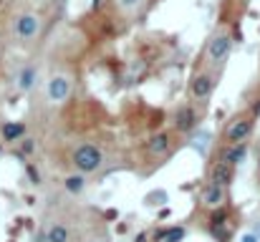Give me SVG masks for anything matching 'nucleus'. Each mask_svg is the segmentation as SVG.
Instances as JSON below:
<instances>
[{"mask_svg":"<svg viewBox=\"0 0 260 242\" xmlns=\"http://www.w3.org/2000/svg\"><path fill=\"white\" fill-rule=\"evenodd\" d=\"M74 166L79 169V174H91L96 169H101V164H104V154H101V149L96 144H81L74 157H71Z\"/></svg>","mask_w":260,"mask_h":242,"instance_id":"nucleus-1","label":"nucleus"},{"mask_svg":"<svg viewBox=\"0 0 260 242\" xmlns=\"http://www.w3.org/2000/svg\"><path fill=\"white\" fill-rule=\"evenodd\" d=\"M230 48H233V36L227 33V30H220V33H215L207 43V58L210 63H222V60L230 56Z\"/></svg>","mask_w":260,"mask_h":242,"instance_id":"nucleus-2","label":"nucleus"},{"mask_svg":"<svg viewBox=\"0 0 260 242\" xmlns=\"http://www.w3.org/2000/svg\"><path fill=\"white\" fill-rule=\"evenodd\" d=\"M250 134H253V119L250 116H240L225 129V141L227 144H242Z\"/></svg>","mask_w":260,"mask_h":242,"instance_id":"nucleus-3","label":"nucleus"},{"mask_svg":"<svg viewBox=\"0 0 260 242\" xmlns=\"http://www.w3.org/2000/svg\"><path fill=\"white\" fill-rule=\"evenodd\" d=\"M38 30H40V20H38V15L33 13H23L16 18V36L20 40H31L38 36Z\"/></svg>","mask_w":260,"mask_h":242,"instance_id":"nucleus-4","label":"nucleus"},{"mask_svg":"<svg viewBox=\"0 0 260 242\" xmlns=\"http://www.w3.org/2000/svg\"><path fill=\"white\" fill-rule=\"evenodd\" d=\"M197 111L192 109L190 103H182L180 109L175 111V129L180 131V134H190V131H195L197 129Z\"/></svg>","mask_w":260,"mask_h":242,"instance_id":"nucleus-5","label":"nucleus"},{"mask_svg":"<svg viewBox=\"0 0 260 242\" xmlns=\"http://www.w3.org/2000/svg\"><path fill=\"white\" fill-rule=\"evenodd\" d=\"M245 157H248V146L242 144H227L220 149V154H218V161L220 164H227V166H238L245 161Z\"/></svg>","mask_w":260,"mask_h":242,"instance_id":"nucleus-6","label":"nucleus"},{"mask_svg":"<svg viewBox=\"0 0 260 242\" xmlns=\"http://www.w3.org/2000/svg\"><path fill=\"white\" fill-rule=\"evenodd\" d=\"M212 88H215V79H212L210 73H197L195 79L190 81V94H192V99H197V101L210 99Z\"/></svg>","mask_w":260,"mask_h":242,"instance_id":"nucleus-7","label":"nucleus"},{"mask_svg":"<svg viewBox=\"0 0 260 242\" xmlns=\"http://www.w3.org/2000/svg\"><path fill=\"white\" fill-rule=\"evenodd\" d=\"M46 94L53 103L66 101L68 94H71V81L66 79V76H53V79L48 81V86H46Z\"/></svg>","mask_w":260,"mask_h":242,"instance_id":"nucleus-8","label":"nucleus"},{"mask_svg":"<svg viewBox=\"0 0 260 242\" xmlns=\"http://www.w3.org/2000/svg\"><path fill=\"white\" fill-rule=\"evenodd\" d=\"M210 179H212V184L230 187V184H233V179H235V166H227V164L215 161L212 169H210Z\"/></svg>","mask_w":260,"mask_h":242,"instance_id":"nucleus-9","label":"nucleus"},{"mask_svg":"<svg viewBox=\"0 0 260 242\" xmlns=\"http://www.w3.org/2000/svg\"><path fill=\"white\" fill-rule=\"evenodd\" d=\"M202 204L205 207H220V204H225V187H220V184H210L202 189Z\"/></svg>","mask_w":260,"mask_h":242,"instance_id":"nucleus-10","label":"nucleus"},{"mask_svg":"<svg viewBox=\"0 0 260 242\" xmlns=\"http://www.w3.org/2000/svg\"><path fill=\"white\" fill-rule=\"evenodd\" d=\"M172 146V136L167 134V131H160V134H154L152 139H149V144H147V149H149V154L152 157H162V154H167V149Z\"/></svg>","mask_w":260,"mask_h":242,"instance_id":"nucleus-11","label":"nucleus"},{"mask_svg":"<svg viewBox=\"0 0 260 242\" xmlns=\"http://www.w3.org/2000/svg\"><path fill=\"white\" fill-rule=\"evenodd\" d=\"M0 134H3V141H20L25 134V124H20V121H5Z\"/></svg>","mask_w":260,"mask_h":242,"instance_id":"nucleus-12","label":"nucleus"},{"mask_svg":"<svg viewBox=\"0 0 260 242\" xmlns=\"http://www.w3.org/2000/svg\"><path fill=\"white\" fill-rule=\"evenodd\" d=\"M71 240V232L63 222H53L46 232V242H68Z\"/></svg>","mask_w":260,"mask_h":242,"instance_id":"nucleus-13","label":"nucleus"},{"mask_svg":"<svg viewBox=\"0 0 260 242\" xmlns=\"http://www.w3.org/2000/svg\"><path fill=\"white\" fill-rule=\"evenodd\" d=\"M18 86H20V91H31L36 86V68L33 66H25L18 73Z\"/></svg>","mask_w":260,"mask_h":242,"instance_id":"nucleus-14","label":"nucleus"},{"mask_svg":"<svg viewBox=\"0 0 260 242\" xmlns=\"http://www.w3.org/2000/svg\"><path fill=\"white\" fill-rule=\"evenodd\" d=\"M63 187H66V192H71V194H81V192L86 189V179H83V174H71V177L63 179Z\"/></svg>","mask_w":260,"mask_h":242,"instance_id":"nucleus-15","label":"nucleus"},{"mask_svg":"<svg viewBox=\"0 0 260 242\" xmlns=\"http://www.w3.org/2000/svg\"><path fill=\"white\" fill-rule=\"evenodd\" d=\"M227 220H230V212H227L225 204H220V207L212 209V215H210V227H222V224H227Z\"/></svg>","mask_w":260,"mask_h":242,"instance_id":"nucleus-16","label":"nucleus"},{"mask_svg":"<svg viewBox=\"0 0 260 242\" xmlns=\"http://www.w3.org/2000/svg\"><path fill=\"white\" fill-rule=\"evenodd\" d=\"M210 232H212V237L218 240V242H230V230H227V224H222V227H210Z\"/></svg>","mask_w":260,"mask_h":242,"instance_id":"nucleus-17","label":"nucleus"},{"mask_svg":"<svg viewBox=\"0 0 260 242\" xmlns=\"http://www.w3.org/2000/svg\"><path fill=\"white\" fill-rule=\"evenodd\" d=\"M184 235H187L184 227H169V232H167L164 242H182V240H184Z\"/></svg>","mask_w":260,"mask_h":242,"instance_id":"nucleus-18","label":"nucleus"},{"mask_svg":"<svg viewBox=\"0 0 260 242\" xmlns=\"http://www.w3.org/2000/svg\"><path fill=\"white\" fill-rule=\"evenodd\" d=\"M164 202H167V192H164V189L152 192V194L147 197V204H164Z\"/></svg>","mask_w":260,"mask_h":242,"instance_id":"nucleus-19","label":"nucleus"},{"mask_svg":"<svg viewBox=\"0 0 260 242\" xmlns=\"http://www.w3.org/2000/svg\"><path fill=\"white\" fill-rule=\"evenodd\" d=\"M25 169H28V177L33 179V184H40V174H38V169H36V166H33V164H28Z\"/></svg>","mask_w":260,"mask_h":242,"instance_id":"nucleus-20","label":"nucleus"},{"mask_svg":"<svg viewBox=\"0 0 260 242\" xmlns=\"http://www.w3.org/2000/svg\"><path fill=\"white\" fill-rule=\"evenodd\" d=\"M20 149H23V154H31V151L36 149V144H33V139H23V144H20Z\"/></svg>","mask_w":260,"mask_h":242,"instance_id":"nucleus-21","label":"nucleus"},{"mask_svg":"<svg viewBox=\"0 0 260 242\" xmlns=\"http://www.w3.org/2000/svg\"><path fill=\"white\" fill-rule=\"evenodd\" d=\"M167 232H169V227H162V230H157V232H154V242H164Z\"/></svg>","mask_w":260,"mask_h":242,"instance_id":"nucleus-22","label":"nucleus"},{"mask_svg":"<svg viewBox=\"0 0 260 242\" xmlns=\"http://www.w3.org/2000/svg\"><path fill=\"white\" fill-rule=\"evenodd\" d=\"M240 242H260V237H258L255 232H245V235L240 237Z\"/></svg>","mask_w":260,"mask_h":242,"instance_id":"nucleus-23","label":"nucleus"},{"mask_svg":"<svg viewBox=\"0 0 260 242\" xmlns=\"http://www.w3.org/2000/svg\"><path fill=\"white\" fill-rule=\"evenodd\" d=\"M104 217H106V220H117V217H119V212H117V209H106V212H104Z\"/></svg>","mask_w":260,"mask_h":242,"instance_id":"nucleus-24","label":"nucleus"},{"mask_svg":"<svg viewBox=\"0 0 260 242\" xmlns=\"http://www.w3.org/2000/svg\"><path fill=\"white\" fill-rule=\"evenodd\" d=\"M139 3H141V0H121L124 8H134V5H139Z\"/></svg>","mask_w":260,"mask_h":242,"instance_id":"nucleus-25","label":"nucleus"},{"mask_svg":"<svg viewBox=\"0 0 260 242\" xmlns=\"http://www.w3.org/2000/svg\"><path fill=\"white\" fill-rule=\"evenodd\" d=\"M147 240H149V235H147V232H139V235L134 237V242H147Z\"/></svg>","mask_w":260,"mask_h":242,"instance_id":"nucleus-26","label":"nucleus"},{"mask_svg":"<svg viewBox=\"0 0 260 242\" xmlns=\"http://www.w3.org/2000/svg\"><path fill=\"white\" fill-rule=\"evenodd\" d=\"M253 114H260V99L253 103Z\"/></svg>","mask_w":260,"mask_h":242,"instance_id":"nucleus-27","label":"nucleus"},{"mask_svg":"<svg viewBox=\"0 0 260 242\" xmlns=\"http://www.w3.org/2000/svg\"><path fill=\"white\" fill-rule=\"evenodd\" d=\"M101 5H104V0H94V8H96V10H99Z\"/></svg>","mask_w":260,"mask_h":242,"instance_id":"nucleus-28","label":"nucleus"},{"mask_svg":"<svg viewBox=\"0 0 260 242\" xmlns=\"http://www.w3.org/2000/svg\"><path fill=\"white\" fill-rule=\"evenodd\" d=\"M258 172H260V159H258Z\"/></svg>","mask_w":260,"mask_h":242,"instance_id":"nucleus-29","label":"nucleus"},{"mask_svg":"<svg viewBox=\"0 0 260 242\" xmlns=\"http://www.w3.org/2000/svg\"><path fill=\"white\" fill-rule=\"evenodd\" d=\"M91 242H104V240H91Z\"/></svg>","mask_w":260,"mask_h":242,"instance_id":"nucleus-30","label":"nucleus"},{"mask_svg":"<svg viewBox=\"0 0 260 242\" xmlns=\"http://www.w3.org/2000/svg\"><path fill=\"white\" fill-rule=\"evenodd\" d=\"M0 5H3V0H0Z\"/></svg>","mask_w":260,"mask_h":242,"instance_id":"nucleus-31","label":"nucleus"}]
</instances>
